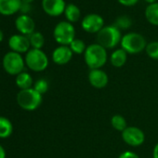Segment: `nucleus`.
Segmentation results:
<instances>
[{
	"label": "nucleus",
	"instance_id": "nucleus-22",
	"mask_svg": "<svg viewBox=\"0 0 158 158\" xmlns=\"http://www.w3.org/2000/svg\"><path fill=\"white\" fill-rule=\"evenodd\" d=\"M29 41H30L31 47L35 49H41L45 44L44 35L39 32H34L32 35H30Z\"/></svg>",
	"mask_w": 158,
	"mask_h": 158
},
{
	"label": "nucleus",
	"instance_id": "nucleus-9",
	"mask_svg": "<svg viewBox=\"0 0 158 158\" xmlns=\"http://www.w3.org/2000/svg\"><path fill=\"white\" fill-rule=\"evenodd\" d=\"M81 26L87 33L98 34L104 27V20L99 14L90 13L83 18Z\"/></svg>",
	"mask_w": 158,
	"mask_h": 158
},
{
	"label": "nucleus",
	"instance_id": "nucleus-8",
	"mask_svg": "<svg viewBox=\"0 0 158 158\" xmlns=\"http://www.w3.org/2000/svg\"><path fill=\"white\" fill-rule=\"evenodd\" d=\"M122 139L131 147H138L143 144L145 134L138 127H127L122 132Z\"/></svg>",
	"mask_w": 158,
	"mask_h": 158
},
{
	"label": "nucleus",
	"instance_id": "nucleus-1",
	"mask_svg": "<svg viewBox=\"0 0 158 158\" xmlns=\"http://www.w3.org/2000/svg\"><path fill=\"white\" fill-rule=\"evenodd\" d=\"M107 50L98 43L91 44L87 47L84 53V60L87 66L90 70L101 69L107 62Z\"/></svg>",
	"mask_w": 158,
	"mask_h": 158
},
{
	"label": "nucleus",
	"instance_id": "nucleus-17",
	"mask_svg": "<svg viewBox=\"0 0 158 158\" xmlns=\"http://www.w3.org/2000/svg\"><path fill=\"white\" fill-rule=\"evenodd\" d=\"M64 15L65 18L67 19V22L69 23H76L79 21L81 17V11L75 4L70 3L66 5L65 10H64Z\"/></svg>",
	"mask_w": 158,
	"mask_h": 158
},
{
	"label": "nucleus",
	"instance_id": "nucleus-10",
	"mask_svg": "<svg viewBox=\"0 0 158 158\" xmlns=\"http://www.w3.org/2000/svg\"><path fill=\"white\" fill-rule=\"evenodd\" d=\"M9 47L10 49L17 53H24L30 50V41L29 37L23 35H14L9 39Z\"/></svg>",
	"mask_w": 158,
	"mask_h": 158
},
{
	"label": "nucleus",
	"instance_id": "nucleus-2",
	"mask_svg": "<svg viewBox=\"0 0 158 158\" xmlns=\"http://www.w3.org/2000/svg\"><path fill=\"white\" fill-rule=\"evenodd\" d=\"M97 43L106 49L114 48L121 43L122 35L121 31L113 25L104 26L98 34H97Z\"/></svg>",
	"mask_w": 158,
	"mask_h": 158
},
{
	"label": "nucleus",
	"instance_id": "nucleus-25",
	"mask_svg": "<svg viewBox=\"0 0 158 158\" xmlns=\"http://www.w3.org/2000/svg\"><path fill=\"white\" fill-rule=\"evenodd\" d=\"M145 52L152 60H158V41H152L147 44Z\"/></svg>",
	"mask_w": 158,
	"mask_h": 158
},
{
	"label": "nucleus",
	"instance_id": "nucleus-28",
	"mask_svg": "<svg viewBox=\"0 0 158 158\" xmlns=\"http://www.w3.org/2000/svg\"><path fill=\"white\" fill-rule=\"evenodd\" d=\"M117 1L125 7H132L139 2V0H117Z\"/></svg>",
	"mask_w": 158,
	"mask_h": 158
},
{
	"label": "nucleus",
	"instance_id": "nucleus-33",
	"mask_svg": "<svg viewBox=\"0 0 158 158\" xmlns=\"http://www.w3.org/2000/svg\"><path fill=\"white\" fill-rule=\"evenodd\" d=\"M145 1L149 4H152V3H156L157 0H145Z\"/></svg>",
	"mask_w": 158,
	"mask_h": 158
},
{
	"label": "nucleus",
	"instance_id": "nucleus-5",
	"mask_svg": "<svg viewBox=\"0 0 158 158\" xmlns=\"http://www.w3.org/2000/svg\"><path fill=\"white\" fill-rule=\"evenodd\" d=\"M55 41L60 46H69L75 39V29L69 22H60L53 30Z\"/></svg>",
	"mask_w": 158,
	"mask_h": 158
},
{
	"label": "nucleus",
	"instance_id": "nucleus-4",
	"mask_svg": "<svg viewBox=\"0 0 158 158\" xmlns=\"http://www.w3.org/2000/svg\"><path fill=\"white\" fill-rule=\"evenodd\" d=\"M16 99L18 105L26 111H34L42 103V95L35 90L34 88L20 90Z\"/></svg>",
	"mask_w": 158,
	"mask_h": 158
},
{
	"label": "nucleus",
	"instance_id": "nucleus-32",
	"mask_svg": "<svg viewBox=\"0 0 158 158\" xmlns=\"http://www.w3.org/2000/svg\"><path fill=\"white\" fill-rule=\"evenodd\" d=\"M3 38H4V34L1 30H0V42L3 41Z\"/></svg>",
	"mask_w": 158,
	"mask_h": 158
},
{
	"label": "nucleus",
	"instance_id": "nucleus-7",
	"mask_svg": "<svg viewBox=\"0 0 158 158\" xmlns=\"http://www.w3.org/2000/svg\"><path fill=\"white\" fill-rule=\"evenodd\" d=\"M4 70L11 75H18L23 72L25 60L23 59L20 53L10 51L8 52L2 60Z\"/></svg>",
	"mask_w": 158,
	"mask_h": 158
},
{
	"label": "nucleus",
	"instance_id": "nucleus-15",
	"mask_svg": "<svg viewBox=\"0 0 158 158\" xmlns=\"http://www.w3.org/2000/svg\"><path fill=\"white\" fill-rule=\"evenodd\" d=\"M22 3V0H0V13L12 15L20 10Z\"/></svg>",
	"mask_w": 158,
	"mask_h": 158
},
{
	"label": "nucleus",
	"instance_id": "nucleus-29",
	"mask_svg": "<svg viewBox=\"0 0 158 158\" xmlns=\"http://www.w3.org/2000/svg\"><path fill=\"white\" fill-rule=\"evenodd\" d=\"M31 10V6L30 4H27V3H22V6H21V9H20V11L23 13V14H26Z\"/></svg>",
	"mask_w": 158,
	"mask_h": 158
},
{
	"label": "nucleus",
	"instance_id": "nucleus-30",
	"mask_svg": "<svg viewBox=\"0 0 158 158\" xmlns=\"http://www.w3.org/2000/svg\"><path fill=\"white\" fill-rule=\"evenodd\" d=\"M152 158H158V142L153 147V150H152Z\"/></svg>",
	"mask_w": 158,
	"mask_h": 158
},
{
	"label": "nucleus",
	"instance_id": "nucleus-20",
	"mask_svg": "<svg viewBox=\"0 0 158 158\" xmlns=\"http://www.w3.org/2000/svg\"><path fill=\"white\" fill-rule=\"evenodd\" d=\"M13 132V125L7 117L0 116V139H7Z\"/></svg>",
	"mask_w": 158,
	"mask_h": 158
},
{
	"label": "nucleus",
	"instance_id": "nucleus-19",
	"mask_svg": "<svg viewBox=\"0 0 158 158\" xmlns=\"http://www.w3.org/2000/svg\"><path fill=\"white\" fill-rule=\"evenodd\" d=\"M16 85L21 89H28L33 86V78L30 73L23 72L16 76Z\"/></svg>",
	"mask_w": 158,
	"mask_h": 158
},
{
	"label": "nucleus",
	"instance_id": "nucleus-24",
	"mask_svg": "<svg viewBox=\"0 0 158 158\" xmlns=\"http://www.w3.org/2000/svg\"><path fill=\"white\" fill-rule=\"evenodd\" d=\"M71 50L73 51V54H77V55H81L84 54L86 49H87V46L85 44V42L81 39L75 38L70 45H69Z\"/></svg>",
	"mask_w": 158,
	"mask_h": 158
},
{
	"label": "nucleus",
	"instance_id": "nucleus-26",
	"mask_svg": "<svg viewBox=\"0 0 158 158\" xmlns=\"http://www.w3.org/2000/svg\"><path fill=\"white\" fill-rule=\"evenodd\" d=\"M34 89L36 90L39 94L43 95L48 90V82L44 78L38 79L34 85Z\"/></svg>",
	"mask_w": 158,
	"mask_h": 158
},
{
	"label": "nucleus",
	"instance_id": "nucleus-16",
	"mask_svg": "<svg viewBox=\"0 0 158 158\" xmlns=\"http://www.w3.org/2000/svg\"><path fill=\"white\" fill-rule=\"evenodd\" d=\"M127 60V53L123 48L115 49L110 56V62L115 68L123 67Z\"/></svg>",
	"mask_w": 158,
	"mask_h": 158
},
{
	"label": "nucleus",
	"instance_id": "nucleus-11",
	"mask_svg": "<svg viewBox=\"0 0 158 158\" xmlns=\"http://www.w3.org/2000/svg\"><path fill=\"white\" fill-rule=\"evenodd\" d=\"M44 11L52 17H58L64 13L66 3L64 0H42Z\"/></svg>",
	"mask_w": 158,
	"mask_h": 158
},
{
	"label": "nucleus",
	"instance_id": "nucleus-12",
	"mask_svg": "<svg viewBox=\"0 0 158 158\" xmlns=\"http://www.w3.org/2000/svg\"><path fill=\"white\" fill-rule=\"evenodd\" d=\"M89 84L98 89L105 88L109 83V77L106 72L102 69H94L90 70L89 73Z\"/></svg>",
	"mask_w": 158,
	"mask_h": 158
},
{
	"label": "nucleus",
	"instance_id": "nucleus-13",
	"mask_svg": "<svg viewBox=\"0 0 158 158\" xmlns=\"http://www.w3.org/2000/svg\"><path fill=\"white\" fill-rule=\"evenodd\" d=\"M15 25L17 30L23 35H32L35 32V23L34 20L26 14L20 15L16 19Z\"/></svg>",
	"mask_w": 158,
	"mask_h": 158
},
{
	"label": "nucleus",
	"instance_id": "nucleus-34",
	"mask_svg": "<svg viewBox=\"0 0 158 158\" xmlns=\"http://www.w3.org/2000/svg\"><path fill=\"white\" fill-rule=\"evenodd\" d=\"M34 1V0H22V2H23V3H27V4H30V3H32Z\"/></svg>",
	"mask_w": 158,
	"mask_h": 158
},
{
	"label": "nucleus",
	"instance_id": "nucleus-18",
	"mask_svg": "<svg viewBox=\"0 0 158 158\" xmlns=\"http://www.w3.org/2000/svg\"><path fill=\"white\" fill-rule=\"evenodd\" d=\"M145 18L151 24L158 26V2L149 4L146 7Z\"/></svg>",
	"mask_w": 158,
	"mask_h": 158
},
{
	"label": "nucleus",
	"instance_id": "nucleus-23",
	"mask_svg": "<svg viewBox=\"0 0 158 158\" xmlns=\"http://www.w3.org/2000/svg\"><path fill=\"white\" fill-rule=\"evenodd\" d=\"M115 27H117L120 31L121 30H127V29H129L132 25V20L129 16H127V15H121V16H118L114 22V24Z\"/></svg>",
	"mask_w": 158,
	"mask_h": 158
},
{
	"label": "nucleus",
	"instance_id": "nucleus-31",
	"mask_svg": "<svg viewBox=\"0 0 158 158\" xmlns=\"http://www.w3.org/2000/svg\"><path fill=\"white\" fill-rule=\"evenodd\" d=\"M0 158H6V151L1 144H0Z\"/></svg>",
	"mask_w": 158,
	"mask_h": 158
},
{
	"label": "nucleus",
	"instance_id": "nucleus-14",
	"mask_svg": "<svg viewBox=\"0 0 158 158\" xmlns=\"http://www.w3.org/2000/svg\"><path fill=\"white\" fill-rule=\"evenodd\" d=\"M73 55L69 46H59L52 52V60L58 65H64L72 60Z\"/></svg>",
	"mask_w": 158,
	"mask_h": 158
},
{
	"label": "nucleus",
	"instance_id": "nucleus-27",
	"mask_svg": "<svg viewBox=\"0 0 158 158\" xmlns=\"http://www.w3.org/2000/svg\"><path fill=\"white\" fill-rule=\"evenodd\" d=\"M118 158H139V156L135 153L134 152H131V151H126L124 152H122Z\"/></svg>",
	"mask_w": 158,
	"mask_h": 158
},
{
	"label": "nucleus",
	"instance_id": "nucleus-6",
	"mask_svg": "<svg viewBox=\"0 0 158 158\" xmlns=\"http://www.w3.org/2000/svg\"><path fill=\"white\" fill-rule=\"evenodd\" d=\"M25 64L34 72L45 71L48 65V59L46 53L41 49L32 48L25 56Z\"/></svg>",
	"mask_w": 158,
	"mask_h": 158
},
{
	"label": "nucleus",
	"instance_id": "nucleus-3",
	"mask_svg": "<svg viewBox=\"0 0 158 158\" xmlns=\"http://www.w3.org/2000/svg\"><path fill=\"white\" fill-rule=\"evenodd\" d=\"M146 39L139 33L130 32L122 36L121 48H123L127 54H139L145 50L147 46Z\"/></svg>",
	"mask_w": 158,
	"mask_h": 158
},
{
	"label": "nucleus",
	"instance_id": "nucleus-21",
	"mask_svg": "<svg viewBox=\"0 0 158 158\" xmlns=\"http://www.w3.org/2000/svg\"><path fill=\"white\" fill-rule=\"evenodd\" d=\"M111 125L115 130L120 132H123L128 127L126 118L121 114H114L111 118Z\"/></svg>",
	"mask_w": 158,
	"mask_h": 158
}]
</instances>
